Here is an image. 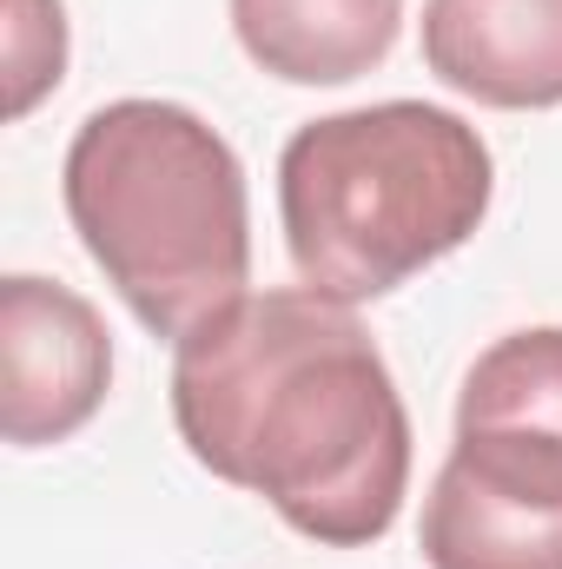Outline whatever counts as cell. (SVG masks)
<instances>
[{
  "label": "cell",
  "instance_id": "1",
  "mask_svg": "<svg viewBox=\"0 0 562 569\" xmlns=\"http://www.w3.org/2000/svg\"><path fill=\"white\" fill-rule=\"evenodd\" d=\"M172 425L311 543L358 550L398 523L411 418L358 305L311 284L232 298L172 345Z\"/></svg>",
  "mask_w": 562,
  "mask_h": 569
},
{
  "label": "cell",
  "instance_id": "2",
  "mask_svg": "<svg viewBox=\"0 0 562 569\" xmlns=\"http://www.w3.org/2000/svg\"><path fill=\"white\" fill-rule=\"evenodd\" d=\"M67 219L145 331L185 338L252 279L245 166L179 100H113L67 146Z\"/></svg>",
  "mask_w": 562,
  "mask_h": 569
},
{
  "label": "cell",
  "instance_id": "3",
  "mask_svg": "<svg viewBox=\"0 0 562 569\" xmlns=\"http://www.w3.org/2000/svg\"><path fill=\"white\" fill-rule=\"evenodd\" d=\"M490 146L470 120L423 100H384L304 120L279 152V219L298 284L371 305L490 212Z\"/></svg>",
  "mask_w": 562,
  "mask_h": 569
},
{
  "label": "cell",
  "instance_id": "4",
  "mask_svg": "<svg viewBox=\"0 0 562 569\" xmlns=\"http://www.w3.org/2000/svg\"><path fill=\"white\" fill-rule=\"evenodd\" d=\"M113 338L60 279H0V437L20 450L67 443L107 405Z\"/></svg>",
  "mask_w": 562,
  "mask_h": 569
},
{
  "label": "cell",
  "instance_id": "5",
  "mask_svg": "<svg viewBox=\"0 0 562 569\" xmlns=\"http://www.w3.org/2000/svg\"><path fill=\"white\" fill-rule=\"evenodd\" d=\"M463 477L562 510V325L496 338L456 391V443Z\"/></svg>",
  "mask_w": 562,
  "mask_h": 569
},
{
  "label": "cell",
  "instance_id": "6",
  "mask_svg": "<svg viewBox=\"0 0 562 569\" xmlns=\"http://www.w3.org/2000/svg\"><path fill=\"white\" fill-rule=\"evenodd\" d=\"M423 67L476 107H562V0H423Z\"/></svg>",
  "mask_w": 562,
  "mask_h": 569
},
{
  "label": "cell",
  "instance_id": "7",
  "mask_svg": "<svg viewBox=\"0 0 562 569\" xmlns=\"http://www.w3.org/2000/svg\"><path fill=\"white\" fill-rule=\"evenodd\" d=\"M404 0H232V33L291 87H344L371 73L398 40Z\"/></svg>",
  "mask_w": 562,
  "mask_h": 569
},
{
  "label": "cell",
  "instance_id": "8",
  "mask_svg": "<svg viewBox=\"0 0 562 569\" xmlns=\"http://www.w3.org/2000/svg\"><path fill=\"white\" fill-rule=\"evenodd\" d=\"M418 550L430 569H562V510L503 497L443 463L423 497Z\"/></svg>",
  "mask_w": 562,
  "mask_h": 569
},
{
  "label": "cell",
  "instance_id": "9",
  "mask_svg": "<svg viewBox=\"0 0 562 569\" xmlns=\"http://www.w3.org/2000/svg\"><path fill=\"white\" fill-rule=\"evenodd\" d=\"M67 73V7L0 0V113L27 120Z\"/></svg>",
  "mask_w": 562,
  "mask_h": 569
}]
</instances>
